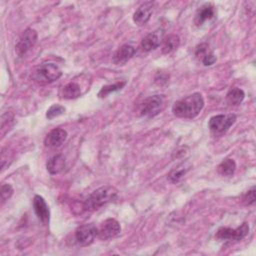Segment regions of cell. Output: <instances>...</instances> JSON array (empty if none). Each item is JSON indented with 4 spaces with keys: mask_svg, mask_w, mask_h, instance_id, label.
Returning <instances> with one entry per match:
<instances>
[{
    "mask_svg": "<svg viewBox=\"0 0 256 256\" xmlns=\"http://www.w3.org/2000/svg\"><path fill=\"white\" fill-rule=\"evenodd\" d=\"M126 84V82H121V83H115L113 85H107V86H103L101 88V90L98 93L99 97H106L108 94H110L111 92H114L116 90L121 89L124 85Z\"/></svg>",
    "mask_w": 256,
    "mask_h": 256,
    "instance_id": "cell-22",
    "label": "cell"
},
{
    "mask_svg": "<svg viewBox=\"0 0 256 256\" xmlns=\"http://www.w3.org/2000/svg\"><path fill=\"white\" fill-rule=\"evenodd\" d=\"M118 191L115 187L106 185L94 190L84 201L83 209L87 211H94L102 206L106 205L109 202H112L116 199Z\"/></svg>",
    "mask_w": 256,
    "mask_h": 256,
    "instance_id": "cell-2",
    "label": "cell"
},
{
    "mask_svg": "<svg viewBox=\"0 0 256 256\" xmlns=\"http://www.w3.org/2000/svg\"><path fill=\"white\" fill-rule=\"evenodd\" d=\"M216 61V56L213 54V53H208V54H205L203 56V59H202V62L205 66H210L212 64H214Z\"/></svg>",
    "mask_w": 256,
    "mask_h": 256,
    "instance_id": "cell-26",
    "label": "cell"
},
{
    "mask_svg": "<svg viewBox=\"0 0 256 256\" xmlns=\"http://www.w3.org/2000/svg\"><path fill=\"white\" fill-rule=\"evenodd\" d=\"M64 167H65V158L60 154H57L51 157L46 164V168L48 172L52 175L60 173L64 169Z\"/></svg>",
    "mask_w": 256,
    "mask_h": 256,
    "instance_id": "cell-16",
    "label": "cell"
},
{
    "mask_svg": "<svg viewBox=\"0 0 256 256\" xmlns=\"http://www.w3.org/2000/svg\"><path fill=\"white\" fill-rule=\"evenodd\" d=\"M13 193V188L9 184H2L1 185V190H0V195H1V201L2 203L5 202L7 199L11 197Z\"/></svg>",
    "mask_w": 256,
    "mask_h": 256,
    "instance_id": "cell-24",
    "label": "cell"
},
{
    "mask_svg": "<svg viewBox=\"0 0 256 256\" xmlns=\"http://www.w3.org/2000/svg\"><path fill=\"white\" fill-rule=\"evenodd\" d=\"M180 44V38L176 34L168 35L162 40V52L164 54H169L176 50Z\"/></svg>",
    "mask_w": 256,
    "mask_h": 256,
    "instance_id": "cell-18",
    "label": "cell"
},
{
    "mask_svg": "<svg viewBox=\"0 0 256 256\" xmlns=\"http://www.w3.org/2000/svg\"><path fill=\"white\" fill-rule=\"evenodd\" d=\"M61 75H62V72L56 64L44 63L37 66L33 70L31 74V78L32 80H34L39 84H48L60 78Z\"/></svg>",
    "mask_w": 256,
    "mask_h": 256,
    "instance_id": "cell-3",
    "label": "cell"
},
{
    "mask_svg": "<svg viewBox=\"0 0 256 256\" xmlns=\"http://www.w3.org/2000/svg\"><path fill=\"white\" fill-rule=\"evenodd\" d=\"M204 107V99L200 93H193L178 101L172 106V112L180 118L192 119L196 117Z\"/></svg>",
    "mask_w": 256,
    "mask_h": 256,
    "instance_id": "cell-1",
    "label": "cell"
},
{
    "mask_svg": "<svg viewBox=\"0 0 256 256\" xmlns=\"http://www.w3.org/2000/svg\"><path fill=\"white\" fill-rule=\"evenodd\" d=\"M189 169H190L189 164L182 163L170 171V173L168 174V179L172 183H177L185 176V174L189 171Z\"/></svg>",
    "mask_w": 256,
    "mask_h": 256,
    "instance_id": "cell-19",
    "label": "cell"
},
{
    "mask_svg": "<svg viewBox=\"0 0 256 256\" xmlns=\"http://www.w3.org/2000/svg\"><path fill=\"white\" fill-rule=\"evenodd\" d=\"M121 231L119 222L113 218L104 220L97 228V237L100 240H109L116 237Z\"/></svg>",
    "mask_w": 256,
    "mask_h": 256,
    "instance_id": "cell-8",
    "label": "cell"
},
{
    "mask_svg": "<svg viewBox=\"0 0 256 256\" xmlns=\"http://www.w3.org/2000/svg\"><path fill=\"white\" fill-rule=\"evenodd\" d=\"M236 169V163L233 159L227 158L223 160L218 166V172L222 176H232Z\"/></svg>",
    "mask_w": 256,
    "mask_h": 256,
    "instance_id": "cell-21",
    "label": "cell"
},
{
    "mask_svg": "<svg viewBox=\"0 0 256 256\" xmlns=\"http://www.w3.org/2000/svg\"><path fill=\"white\" fill-rule=\"evenodd\" d=\"M153 8H154V3L151 1L141 4L133 14L134 23L138 26H142L146 24L153 13Z\"/></svg>",
    "mask_w": 256,
    "mask_h": 256,
    "instance_id": "cell-10",
    "label": "cell"
},
{
    "mask_svg": "<svg viewBox=\"0 0 256 256\" xmlns=\"http://www.w3.org/2000/svg\"><path fill=\"white\" fill-rule=\"evenodd\" d=\"M36 41H37V32L32 28L26 29L15 46L16 53L19 56L25 55L35 45Z\"/></svg>",
    "mask_w": 256,
    "mask_h": 256,
    "instance_id": "cell-9",
    "label": "cell"
},
{
    "mask_svg": "<svg viewBox=\"0 0 256 256\" xmlns=\"http://www.w3.org/2000/svg\"><path fill=\"white\" fill-rule=\"evenodd\" d=\"M97 236V227L92 224H83L75 230V241L80 246L90 245Z\"/></svg>",
    "mask_w": 256,
    "mask_h": 256,
    "instance_id": "cell-7",
    "label": "cell"
},
{
    "mask_svg": "<svg viewBox=\"0 0 256 256\" xmlns=\"http://www.w3.org/2000/svg\"><path fill=\"white\" fill-rule=\"evenodd\" d=\"M236 121L235 114H219L210 118L208 127L216 135L225 133Z\"/></svg>",
    "mask_w": 256,
    "mask_h": 256,
    "instance_id": "cell-4",
    "label": "cell"
},
{
    "mask_svg": "<svg viewBox=\"0 0 256 256\" xmlns=\"http://www.w3.org/2000/svg\"><path fill=\"white\" fill-rule=\"evenodd\" d=\"M163 106V97L154 95L146 98L138 108V112L142 116L154 117L161 111Z\"/></svg>",
    "mask_w": 256,
    "mask_h": 256,
    "instance_id": "cell-5",
    "label": "cell"
},
{
    "mask_svg": "<svg viewBox=\"0 0 256 256\" xmlns=\"http://www.w3.org/2000/svg\"><path fill=\"white\" fill-rule=\"evenodd\" d=\"M65 112V108L61 105H58V104H54L52 105L48 110H47V113H46V117L48 119H53L55 117H58L60 115H62L63 113Z\"/></svg>",
    "mask_w": 256,
    "mask_h": 256,
    "instance_id": "cell-23",
    "label": "cell"
},
{
    "mask_svg": "<svg viewBox=\"0 0 256 256\" xmlns=\"http://www.w3.org/2000/svg\"><path fill=\"white\" fill-rule=\"evenodd\" d=\"M243 201L246 205H251L255 202V188L253 187L251 190L247 191V193L245 194Z\"/></svg>",
    "mask_w": 256,
    "mask_h": 256,
    "instance_id": "cell-25",
    "label": "cell"
},
{
    "mask_svg": "<svg viewBox=\"0 0 256 256\" xmlns=\"http://www.w3.org/2000/svg\"><path fill=\"white\" fill-rule=\"evenodd\" d=\"M81 87L76 82H69L68 84L63 86L61 90V96L64 99H75L81 96Z\"/></svg>",
    "mask_w": 256,
    "mask_h": 256,
    "instance_id": "cell-17",
    "label": "cell"
},
{
    "mask_svg": "<svg viewBox=\"0 0 256 256\" xmlns=\"http://www.w3.org/2000/svg\"><path fill=\"white\" fill-rule=\"evenodd\" d=\"M214 7L210 3H206L201 6L195 15V24L197 26H201L205 21L210 20L214 17Z\"/></svg>",
    "mask_w": 256,
    "mask_h": 256,
    "instance_id": "cell-15",
    "label": "cell"
},
{
    "mask_svg": "<svg viewBox=\"0 0 256 256\" xmlns=\"http://www.w3.org/2000/svg\"><path fill=\"white\" fill-rule=\"evenodd\" d=\"M249 232V225L245 222L236 229L223 227L220 228L216 233V238L219 240H229V241H240Z\"/></svg>",
    "mask_w": 256,
    "mask_h": 256,
    "instance_id": "cell-6",
    "label": "cell"
},
{
    "mask_svg": "<svg viewBox=\"0 0 256 256\" xmlns=\"http://www.w3.org/2000/svg\"><path fill=\"white\" fill-rule=\"evenodd\" d=\"M135 53V48L129 44H124L117 49L113 56V62L116 65H124Z\"/></svg>",
    "mask_w": 256,
    "mask_h": 256,
    "instance_id": "cell-14",
    "label": "cell"
},
{
    "mask_svg": "<svg viewBox=\"0 0 256 256\" xmlns=\"http://www.w3.org/2000/svg\"><path fill=\"white\" fill-rule=\"evenodd\" d=\"M67 138V132L62 128H55L51 130L44 139V144L49 148H57L61 146Z\"/></svg>",
    "mask_w": 256,
    "mask_h": 256,
    "instance_id": "cell-12",
    "label": "cell"
},
{
    "mask_svg": "<svg viewBox=\"0 0 256 256\" xmlns=\"http://www.w3.org/2000/svg\"><path fill=\"white\" fill-rule=\"evenodd\" d=\"M163 34H164V32L162 29H157V30L149 33L141 41L142 50L149 52V51L156 49L162 43Z\"/></svg>",
    "mask_w": 256,
    "mask_h": 256,
    "instance_id": "cell-11",
    "label": "cell"
},
{
    "mask_svg": "<svg viewBox=\"0 0 256 256\" xmlns=\"http://www.w3.org/2000/svg\"><path fill=\"white\" fill-rule=\"evenodd\" d=\"M33 207L34 211L38 217V219L44 224L47 225L50 219V211L47 203L43 199V197L36 195L33 199Z\"/></svg>",
    "mask_w": 256,
    "mask_h": 256,
    "instance_id": "cell-13",
    "label": "cell"
},
{
    "mask_svg": "<svg viewBox=\"0 0 256 256\" xmlns=\"http://www.w3.org/2000/svg\"><path fill=\"white\" fill-rule=\"evenodd\" d=\"M227 101L231 105H239L242 103V101L245 98V93L242 89L240 88H232L228 91L226 95Z\"/></svg>",
    "mask_w": 256,
    "mask_h": 256,
    "instance_id": "cell-20",
    "label": "cell"
}]
</instances>
